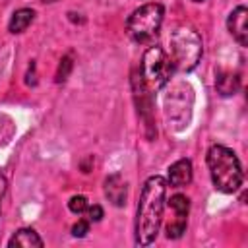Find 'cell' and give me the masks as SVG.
<instances>
[{
  "instance_id": "4",
  "label": "cell",
  "mask_w": 248,
  "mask_h": 248,
  "mask_svg": "<svg viewBox=\"0 0 248 248\" xmlns=\"http://www.w3.org/2000/svg\"><path fill=\"white\" fill-rule=\"evenodd\" d=\"M165 8L159 2H147L136 8L126 19V31L136 43H149L161 29Z\"/></svg>"
},
{
  "instance_id": "3",
  "label": "cell",
  "mask_w": 248,
  "mask_h": 248,
  "mask_svg": "<svg viewBox=\"0 0 248 248\" xmlns=\"http://www.w3.org/2000/svg\"><path fill=\"white\" fill-rule=\"evenodd\" d=\"M169 58L174 72H192L203 54L200 33L190 25H178L169 35Z\"/></svg>"
},
{
  "instance_id": "10",
  "label": "cell",
  "mask_w": 248,
  "mask_h": 248,
  "mask_svg": "<svg viewBox=\"0 0 248 248\" xmlns=\"http://www.w3.org/2000/svg\"><path fill=\"white\" fill-rule=\"evenodd\" d=\"M105 196L116 207L126 205V200H128V184L122 180L120 174H110V176L105 178Z\"/></svg>"
},
{
  "instance_id": "14",
  "label": "cell",
  "mask_w": 248,
  "mask_h": 248,
  "mask_svg": "<svg viewBox=\"0 0 248 248\" xmlns=\"http://www.w3.org/2000/svg\"><path fill=\"white\" fill-rule=\"evenodd\" d=\"M87 207H89V203H87V198H85V196H72L70 202H68V209H70L72 213H76V215L85 213Z\"/></svg>"
},
{
  "instance_id": "16",
  "label": "cell",
  "mask_w": 248,
  "mask_h": 248,
  "mask_svg": "<svg viewBox=\"0 0 248 248\" xmlns=\"http://www.w3.org/2000/svg\"><path fill=\"white\" fill-rule=\"evenodd\" d=\"M89 232V219H79L74 227H72V234L76 238H83Z\"/></svg>"
},
{
  "instance_id": "18",
  "label": "cell",
  "mask_w": 248,
  "mask_h": 248,
  "mask_svg": "<svg viewBox=\"0 0 248 248\" xmlns=\"http://www.w3.org/2000/svg\"><path fill=\"white\" fill-rule=\"evenodd\" d=\"M6 188H8V182H6V178H4L2 174H0V213H2V200H4Z\"/></svg>"
},
{
  "instance_id": "9",
  "label": "cell",
  "mask_w": 248,
  "mask_h": 248,
  "mask_svg": "<svg viewBox=\"0 0 248 248\" xmlns=\"http://www.w3.org/2000/svg\"><path fill=\"white\" fill-rule=\"evenodd\" d=\"M194 170H192V161L190 159H178L169 167V176L167 184L170 188H184L192 182Z\"/></svg>"
},
{
  "instance_id": "5",
  "label": "cell",
  "mask_w": 248,
  "mask_h": 248,
  "mask_svg": "<svg viewBox=\"0 0 248 248\" xmlns=\"http://www.w3.org/2000/svg\"><path fill=\"white\" fill-rule=\"evenodd\" d=\"M172 64L169 52L163 46H149L140 62V76L149 91H157L165 87L172 76Z\"/></svg>"
},
{
  "instance_id": "15",
  "label": "cell",
  "mask_w": 248,
  "mask_h": 248,
  "mask_svg": "<svg viewBox=\"0 0 248 248\" xmlns=\"http://www.w3.org/2000/svg\"><path fill=\"white\" fill-rule=\"evenodd\" d=\"M72 66H74V62H72V56H70V54H68V56H64V58L60 60L58 70H56V81H58V83H60V81H66V78L70 76Z\"/></svg>"
},
{
  "instance_id": "8",
  "label": "cell",
  "mask_w": 248,
  "mask_h": 248,
  "mask_svg": "<svg viewBox=\"0 0 248 248\" xmlns=\"http://www.w3.org/2000/svg\"><path fill=\"white\" fill-rule=\"evenodd\" d=\"M227 29L240 46L248 45V10H246V6H236L229 14Z\"/></svg>"
},
{
  "instance_id": "19",
  "label": "cell",
  "mask_w": 248,
  "mask_h": 248,
  "mask_svg": "<svg viewBox=\"0 0 248 248\" xmlns=\"http://www.w3.org/2000/svg\"><path fill=\"white\" fill-rule=\"evenodd\" d=\"M41 2H45V4H50V2H56V0H41Z\"/></svg>"
},
{
  "instance_id": "7",
  "label": "cell",
  "mask_w": 248,
  "mask_h": 248,
  "mask_svg": "<svg viewBox=\"0 0 248 248\" xmlns=\"http://www.w3.org/2000/svg\"><path fill=\"white\" fill-rule=\"evenodd\" d=\"M169 207L172 209V221L167 225V236L169 238H180L186 232L188 227V213H190V200L184 194H174L169 200Z\"/></svg>"
},
{
  "instance_id": "6",
  "label": "cell",
  "mask_w": 248,
  "mask_h": 248,
  "mask_svg": "<svg viewBox=\"0 0 248 248\" xmlns=\"http://www.w3.org/2000/svg\"><path fill=\"white\" fill-rule=\"evenodd\" d=\"M192 105H194V91L188 83H176L170 87L169 95L165 97V118L169 128L184 130L192 118Z\"/></svg>"
},
{
  "instance_id": "2",
  "label": "cell",
  "mask_w": 248,
  "mask_h": 248,
  "mask_svg": "<svg viewBox=\"0 0 248 248\" xmlns=\"http://www.w3.org/2000/svg\"><path fill=\"white\" fill-rule=\"evenodd\" d=\"M205 159H207V167H209V174L215 190L223 194H234L242 186V180H244L242 165L231 147L215 143L207 149Z\"/></svg>"
},
{
  "instance_id": "13",
  "label": "cell",
  "mask_w": 248,
  "mask_h": 248,
  "mask_svg": "<svg viewBox=\"0 0 248 248\" xmlns=\"http://www.w3.org/2000/svg\"><path fill=\"white\" fill-rule=\"evenodd\" d=\"M35 21V10L31 8H19L12 14L8 21V31L10 33H23L31 23Z\"/></svg>"
},
{
  "instance_id": "17",
  "label": "cell",
  "mask_w": 248,
  "mask_h": 248,
  "mask_svg": "<svg viewBox=\"0 0 248 248\" xmlns=\"http://www.w3.org/2000/svg\"><path fill=\"white\" fill-rule=\"evenodd\" d=\"M85 213H87V219H89V223H97V221H101V219H103V215H105L103 207H101V205H97V203L89 205Z\"/></svg>"
},
{
  "instance_id": "20",
  "label": "cell",
  "mask_w": 248,
  "mask_h": 248,
  "mask_svg": "<svg viewBox=\"0 0 248 248\" xmlns=\"http://www.w3.org/2000/svg\"><path fill=\"white\" fill-rule=\"evenodd\" d=\"M192 2H203V0H192Z\"/></svg>"
},
{
  "instance_id": "12",
  "label": "cell",
  "mask_w": 248,
  "mask_h": 248,
  "mask_svg": "<svg viewBox=\"0 0 248 248\" xmlns=\"http://www.w3.org/2000/svg\"><path fill=\"white\" fill-rule=\"evenodd\" d=\"M215 87L223 97L234 95L240 87V78L234 72H227V70H219L217 72V79H215Z\"/></svg>"
},
{
  "instance_id": "11",
  "label": "cell",
  "mask_w": 248,
  "mask_h": 248,
  "mask_svg": "<svg viewBox=\"0 0 248 248\" xmlns=\"http://www.w3.org/2000/svg\"><path fill=\"white\" fill-rule=\"evenodd\" d=\"M8 246L10 248H14V246H23V248H33L35 246V248H43L45 242H43V238L33 229L25 227V229H19V231L14 232V236L8 240Z\"/></svg>"
},
{
  "instance_id": "1",
  "label": "cell",
  "mask_w": 248,
  "mask_h": 248,
  "mask_svg": "<svg viewBox=\"0 0 248 248\" xmlns=\"http://www.w3.org/2000/svg\"><path fill=\"white\" fill-rule=\"evenodd\" d=\"M167 178L161 174H153L143 182L134 223V240L138 246H147L157 238L167 205Z\"/></svg>"
}]
</instances>
